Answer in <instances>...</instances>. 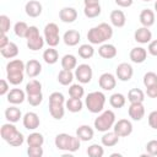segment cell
<instances>
[{"label": "cell", "instance_id": "ffe728a7", "mask_svg": "<svg viewBox=\"0 0 157 157\" xmlns=\"http://www.w3.org/2000/svg\"><path fill=\"white\" fill-rule=\"evenodd\" d=\"M98 54L103 59H113L117 56L118 50H117L115 45H113L110 43H103L98 48Z\"/></svg>", "mask_w": 157, "mask_h": 157}, {"label": "cell", "instance_id": "e0dca14e", "mask_svg": "<svg viewBox=\"0 0 157 157\" xmlns=\"http://www.w3.org/2000/svg\"><path fill=\"white\" fill-rule=\"evenodd\" d=\"M129 58L135 64H142L147 59V50L144 47H135L130 50Z\"/></svg>", "mask_w": 157, "mask_h": 157}, {"label": "cell", "instance_id": "603a6c76", "mask_svg": "<svg viewBox=\"0 0 157 157\" xmlns=\"http://www.w3.org/2000/svg\"><path fill=\"white\" fill-rule=\"evenodd\" d=\"M26 64L21 59L10 60L6 64V74H17V72H26Z\"/></svg>", "mask_w": 157, "mask_h": 157}, {"label": "cell", "instance_id": "681fc988", "mask_svg": "<svg viewBox=\"0 0 157 157\" xmlns=\"http://www.w3.org/2000/svg\"><path fill=\"white\" fill-rule=\"evenodd\" d=\"M44 153L42 146H28L27 148V155L29 157H42Z\"/></svg>", "mask_w": 157, "mask_h": 157}, {"label": "cell", "instance_id": "4dcf8cb0", "mask_svg": "<svg viewBox=\"0 0 157 157\" xmlns=\"http://www.w3.org/2000/svg\"><path fill=\"white\" fill-rule=\"evenodd\" d=\"M65 108L69 112H71V113H78L83 108V102L81 101V98H72V97H70L65 102Z\"/></svg>", "mask_w": 157, "mask_h": 157}, {"label": "cell", "instance_id": "8992f818", "mask_svg": "<svg viewBox=\"0 0 157 157\" xmlns=\"http://www.w3.org/2000/svg\"><path fill=\"white\" fill-rule=\"evenodd\" d=\"M43 37L45 39V43L49 47H56L60 43V33H59V26L54 22H49L45 25L43 29Z\"/></svg>", "mask_w": 157, "mask_h": 157}, {"label": "cell", "instance_id": "bcb514c9", "mask_svg": "<svg viewBox=\"0 0 157 157\" xmlns=\"http://www.w3.org/2000/svg\"><path fill=\"white\" fill-rule=\"evenodd\" d=\"M23 142H25V136H23V134L20 132V131H17V132L13 135V137L7 141V144H9L10 146H13V147H18V146H21Z\"/></svg>", "mask_w": 157, "mask_h": 157}, {"label": "cell", "instance_id": "11a10c76", "mask_svg": "<svg viewBox=\"0 0 157 157\" xmlns=\"http://www.w3.org/2000/svg\"><path fill=\"white\" fill-rule=\"evenodd\" d=\"M146 94L150 98H157V85L146 88Z\"/></svg>", "mask_w": 157, "mask_h": 157}, {"label": "cell", "instance_id": "8fae6325", "mask_svg": "<svg viewBox=\"0 0 157 157\" xmlns=\"http://www.w3.org/2000/svg\"><path fill=\"white\" fill-rule=\"evenodd\" d=\"M22 124L27 130H36L40 125V119L37 113L34 112H27L22 117Z\"/></svg>", "mask_w": 157, "mask_h": 157}, {"label": "cell", "instance_id": "2e32d148", "mask_svg": "<svg viewBox=\"0 0 157 157\" xmlns=\"http://www.w3.org/2000/svg\"><path fill=\"white\" fill-rule=\"evenodd\" d=\"M134 39L140 44H147L152 40V32L148 29V27H140L134 33Z\"/></svg>", "mask_w": 157, "mask_h": 157}, {"label": "cell", "instance_id": "30bf717a", "mask_svg": "<svg viewBox=\"0 0 157 157\" xmlns=\"http://www.w3.org/2000/svg\"><path fill=\"white\" fill-rule=\"evenodd\" d=\"M98 85L103 91H112L117 86V77L110 72H103L98 78Z\"/></svg>", "mask_w": 157, "mask_h": 157}, {"label": "cell", "instance_id": "ee69618b", "mask_svg": "<svg viewBox=\"0 0 157 157\" xmlns=\"http://www.w3.org/2000/svg\"><path fill=\"white\" fill-rule=\"evenodd\" d=\"M6 78L7 81L13 85V86H17L20 83L23 82V78H25V72H17V74H6Z\"/></svg>", "mask_w": 157, "mask_h": 157}, {"label": "cell", "instance_id": "f35d334b", "mask_svg": "<svg viewBox=\"0 0 157 157\" xmlns=\"http://www.w3.org/2000/svg\"><path fill=\"white\" fill-rule=\"evenodd\" d=\"M28 28H29V26H28L26 22L18 21V22H16L15 26H13V33H15L18 38H26L27 32H28Z\"/></svg>", "mask_w": 157, "mask_h": 157}, {"label": "cell", "instance_id": "7a4b0ae2", "mask_svg": "<svg viewBox=\"0 0 157 157\" xmlns=\"http://www.w3.org/2000/svg\"><path fill=\"white\" fill-rule=\"evenodd\" d=\"M55 147L60 151H67V152H76L80 150L81 140L77 136H72L66 132L58 134L54 140Z\"/></svg>", "mask_w": 157, "mask_h": 157}, {"label": "cell", "instance_id": "3957f363", "mask_svg": "<svg viewBox=\"0 0 157 157\" xmlns=\"http://www.w3.org/2000/svg\"><path fill=\"white\" fill-rule=\"evenodd\" d=\"M105 104V94L101 91H93L90 92L85 98V105L88 109V112L93 114H98L103 112Z\"/></svg>", "mask_w": 157, "mask_h": 157}, {"label": "cell", "instance_id": "f6af8a7d", "mask_svg": "<svg viewBox=\"0 0 157 157\" xmlns=\"http://www.w3.org/2000/svg\"><path fill=\"white\" fill-rule=\"evenodd\" d=\"M65 97L61 92H53L49 96V104H65Z\"/></svg>", "mask_w": 157, "mask_h": 157}, {"label": "cell", "instance_id": "836d02e7", "mask_svg": "<svg viewBox=\"0 0 157 157\" xmlns=\"http://www.w3.org/2000/svg\"><path fill=\"white\" fill-rule=\"evenodd\" d=\"M126 103V98L123 93H113L110 97H109V104L113 107V108H117V109H120L125 105Z\"/></svg>", "mask_w": 157, "mask_h": 157}, {"label": "cell", "instance_id": "44dd1931", "mask_svg": "<svg viewBox=\"0 0 157 157\" xmlns=\"http://www.w3.org/2000/svg\"><path fill=\"white\" fill-rule=\"evenodd\" d=\"M76 136L81 140V141H91L94 136V130L90 126V125H80L77 129H76Z\"/></svg>", "mask_w": 157, "mask_h": 157}, {"label": "cell", "instance_id": "83f0119b", "mask_svg": "<svg viewBox=\"0 0 157 157\" xmlns=\"http://www.w3.org/2000/svg\"><path fill=\"white\" fill-rule=\"evenodd\" d=\"M0 54L5 59H13V58H16L18 55V47H17L16 43L10 42L6 47L0 49Z\"/></svg>", "mask_w": 157, "mask_h": 157}, {"label": "cell", "instance_id": "d4e9b609", "mask_svg": "<svg viewBox=\"0 0 157 157\" xmlns=\"http://www.w3.org/2000/svg\"><path fill=\"white\" fill-rule=\"evenodd\" d=\"M139 20H140V23L144 26V27H151L153 26L155 23V12L151 10V9H144L141 12H140V16H139Z\"/></svg>", "mask_w": 157, "mask_h": 157}, {"label": "cell", "instance_id": "94428289", "mask_svg": "<svg viewBox=\"0 0 157 157\" xmlns=\"http://www.w3.org/2000/svg\"><path fill=\"white\" fill-rule=\"evenodd\" d=\"M142 1H146V2H148V1H152V0H142Z\"/></svg>", "mask_w": 157, "mask_h": 157}, {"label": "cell", "instance_id": "d6a6232c", "mask_svg": "<svg viewBox=\"0 0 157 157\" xmlns=\"http://www.w3.org/2000/svg\"><path fill=\"white\" fill-rule=\"evenodd\" d=\"M77 66V59L72 54H65L61 58V67L65 70H74Z\"/></svg>", "mask_w": 157, "mask_h": 157}, {"label": "cell", "instance_id": "f1b7e54d", "mask_svg": "<svg viewBox=\"0 0 157 157\" xmlns=\"http://www.w3.org/2000/svg\"><path fill=\"white\" fill-rule=\"evenodd\" d=\"M43 60L48 65H54L59 60V53L54 47H49L43 52Z\"/></svg>", "mask_w": 157, "mask_h": 157}, {"label": "cell", "instance_id": "9f6ffc18", "mask_svg": "<svg viewBox=\"0 0 157 157\" xmlns=\"http://www.w3.org/2000/svg\"><path fill=\"white\" fill-rule=\"evenodd\" d=\"M114 1L120 7H130L134 2V0H114Z\"/></svg>", "mask_w": 157, "mask_h": 157}, {"label": "cell", "instance_id": "7402d4cb", "mask_svg": "<svg viewBox=\"0 0 157 157\" xmlns=\"http://www.w3.org/2000/svg\"><path fill=\"white\" fill-rule=\"evenodd\" d=\"M109 20H110V23L114 27H118V28L124 27L125 23H126V16L121 10H113L110 12Z\"/></svg>", "mask_w": 157, "mask_h": 157}, {"label": "cell", "instance_id": "f546056e", "mask_svg": "<svg viewBox=\"0 0 157 157\" xmlns=\"http://www.w3.org/2000/svg\"><path fill=\"white\" fill-rule=\"evenodd\" d=\"M74 78H75V74H74L71 70H65V69H63V70H60L59 74H58V82H59L60 85H63V86H69V85H71L72 81H74Z\"/></svg>", "mask_w": 157, "mask_h": 157}, {"label": "cell", "instance_id": "60d3db41", "mask_svg": "<svg viewBox=\"0 0 157 157\" xmlns=\"http://www.w3.org/2000/svg\"><path fill=\"white\" fill-rule=\"evenodd\" d=\"M102 10H101V5H90V6H85L83 9V13L87 18H96L101 15Z\"/></svg>", "mask_w": 157, "mask_h": 157}, {"label": "cell", "instance_id": "e575fe53", "mask_svg": "<svg viewBox=\"0 0 157 157\" xmlns=\"http://www.w3.org/2000/svg\"><path fill=\"white\" fill-rule=\"evenodd\" d=\"M77 54L80 58L82 59H91L93 55H94V48H93V44H81L77 49Z\"/></svg>", "mask_w": 157, "mask_h": 157}, {"label": "cell", "instance_id": "74e56055", "mask_svg": "<svg viewBox=\"0 0 157 157\" xmlns=\"http://www.w3.org/2000/svg\"><path fill=\"white\" fill-rule=\"evenodd\" d=\"M40 92H42V83L38 80L32 78L29 82L26 83V93L27 94H37Z\"/></svg>", "mask_w": 157, "mask_h": 157}, {"label": "cell", "instance_id": "7bdbcfd3", "mask_svg": "<svg viewBox=\"0 0 157 157\" xmlns=\"http://www.w3.org/2000/svg\"><path fill=\"white\" fill-rule=\"evenodd\" d=\"M142 82H144V86L147 88V87H151V86H156L157 85V74L153 72V71H148L144 75V78H142Z\"/></svg>", "mask_w": 157, "mask_h": 157}, {"label": "cell", "instance_id": "7c38bea8", "mask_svg": "<svg viewBox=\"0 0 157 157\" xmlns=\"http://www.w3.org/2000/svg\"><path fill=\"white\" fill-rule=\"evenodd\" d=\"M42 11H43V6H42V4L38 0H29L25 5V12H26V15L29 16V17H32V18L39 17L42 15Z\"/></svg>", "mask_w": 157, "mask_h": 157}, {"label": "cell", "instance_id": "ab89813d", "mask_svg": "<svg viewBox=\"0 0 157 157\" xmlns=\"http://www.w3.org/2000/svg\"><path fill=\"white\" fill-rule=\"evenodd\" d=\"M69 96L72 98H82L85 96V88L82 83H71L69 87Z\"/></svg>", "mask_w": 157, "mask_h": 157}, {"label": "cell", "instance_id": "52a82bcc", "mask_svg": "<svg viewBox=\"0 0 157 157\" xmlns=\"http://www.w3.org/2000/svg\"><path fill=\"white\" fill-rule=\"evenodd\" d=\"M74 74H75V78L80 83H82V85L90 83L91 80H92V76H93L92 67L88 64H80V65H77Z\"/></svg>", "mask_w": 157, "mask_h": 157}, {"label": "cell", "instance_id": "484cf974", "mask_svg": "<svg viewBox=\"0 0 157 157\" xmlns=\"http://www.w3.org/2000/svg\"><path fill=\"white\" fill-rule=\"evenodd\" d=\"M5 118L7 121L15 124V123L20 121V119H22V113H21L20 108H17L15 104H12L5 109Z\"/></svg>", "mask_w": 157, "mask_h": 157}, {"label": "cell", "instance_id": "6da1fadb", "mask_svg": "<svg viewBox=\"0 0 157 157\" xmlns=\"http://www.w3.org/2000/svg\"><path fill=\"white\" fill-rule=\"evenodd\" d=\"M113 37V27L105 22L99 23L98 26H94L88 29L87 32V39L91 44H103L108 39Z\"/></svg>", "mask_w": 157, "mask_h": 157}, {"label": "cell", "instance_id": "b9f144b4", "mask_svg": "<svg viewBox=\"0 0 157 157\" xmlns=\"http://www.w3.org/2000/svg\"><path fill=\"white\" fill-rule=\"evenodd\" d=\"M87 155L90 157H102L104 155V148L103 145H98V144H92L87 147Z\"/></svg>", "mask_w": 157, "mask_h": 157}, {"label": "cell", "instance_id": "8d00e7d4", "mask_svg": "<svg viewBox=\"0 0 157 157\" xmlns=\"http://www.w3.org/2000/svg\"><path fill=\"white\" fill-rule=\"evenodd\" d=\"M26 141H27V145L28 146H43V144H44V136L40 132L33 131V132H31L27 136Z\"/></svg>", "mask_w": 157, "mask_h": 157}, {"label": "cell", "instance_id": "ba28073f", "mask_svg": "<svg viewBox=\"0 0 157 157\" xmlns=\"http://www.w3.org/2000/svg\"><path fill=\"white\" fill-rule=\"evenodd\" d=\"M132 123L129 119H119L113 126V131L119 137H126L132 132Z\"/></svg>", "mask_w": 157, "mask_h": 157}, {"label": "cell", "instance_id": "9c48e42d", "mask_svg": "<svg viewBox=\"0 0 157 157\" xmlns=\"http://www.w3.org/2000/svg\"><path fill=\"white\" fill-rule=\"evenodd\" d=\"M132 75H134V69L129 63H120L115 69V76L119 81L123 82L130 81Z\"/></svg>", "mask_w": 157, "mask_h": 157}, {"label": "cell", "instance_id": "9a60e30c", "mask_svg": "<svg viewBox=\"0 0 157 157\" xmlns=\"http://www.w3.org/2000/svg\"><path fill=\"white\" fill-rule=\"evenodd\" d=\"M128 114L132 120L140 121L145 117V107H144V104L142 103H130V105L128 108Z\"/></svg>", "mask_w": 157, "mask_h": 157}, {"label": "cell", "instance_id": "4fadbf2b", "mask_svg": "<svg viewBox=\"0 0 157 157\" xmlns=\"http://www.w3.org/2000/svg\"><path fill=\"white\" fill-rule=\"evenodd\" d=\"M26 91L21 90V88H12L10 90V92L6 94L7 96V102L10 104H21L25 102V99H27V96H26Z\"/></svg>", "mask_w": 157, "mask_h": 157}, {"label": "cell", "instance_id": "1f68e13d", "mask_svg": "<svg viewBox=\"0 0 157 157\" xmlns=\"http://www.w3.org/2000/svg\"><path fill=\"white\" fill-rule=\"evenodd\" d=\"M128 101L130 103H142L145 101V93L140 88H131L128 92Z\"/></svg>", "mask_w": 157, "mask_h": 157}, {"label": "cell", "instance_id": "cb8c5ba5", "mask_svg": "<svg viewBox=\"0 0 157 157\" xmlns=\"http://www.w3.org/2000/svg\"><path fill=\"white\" fill-rule=\"evenodd\" d=\"M18 130H17V128L13 125V123H10V121H7V123H5V124H2L1 125V129H0V135H1V139L4 140V141H9L10 139H12L13 137V135L17 132Z\"/></svg>", "mask_w": 157, "mask_h": 157}, {"label": "cell", "instance_id": "680465c9", "mask_svg": "<svg viewBox=\"0 0 157 157\" xmlns=\"http://www.w3.org/2000/svg\"><path fill=\"white\" fill-rule=\"evenodd\" d=\"M85 6H90V5H98L99 0H83Z\"/></svg>", "mask_w": 157, "mask_h": 157}, {"label": "cell", "instance_id": "5bb4252c", "mask_svg": "<svg viewBox=\"0 0 157 157\" xmlns=\"http://www.w3.org/2000/svg\"><path fill=\"white\" fill-rule=\"evenodd\" d=\"M59 18L64 23H72L77 20V10L75 7H63L59 11Z\"/></svg>", "mask_w": 157, "mask_h": 157}, {"label": "cell", "instance_id": "5b68a950", "mask_svg": "<svg viewBox=\"0 0 157 157\" xmlns=\"http://www.w3.org/2000/svg\"><path fill=\"white\" fill-rule=\"evenodd\" d=\"M26 39H27V47L32 52H37V50L43 49L44 43H45L44 37H42L39 34V29L36 26H29Z\"/></svg>", "mask_w": 157, "mask_h": 157}, {"label": "cell", "instance_id": "ac0fdd59", "mask_svg": "<svg viewBox=\"0 0 157 157\" xmlns=\"http://www.w3.org/2000/svg\"><path fill=\"white\" fill-rule=\"evenodd\" d=\"M25 71L29 78H34L42 72V64L36 59H31L26 63V70Z\"/></svg>", "mask_w": 157, "mask_h": 157}, {"label": "cell", "instance_id": "d6986e66", "mask_svg": "<svg viewBox=\"0 0 157 157\" xmlns=\"http://www.w3.org/2000/svg\"><path fill=\"white\" fill-rule=\"evenodd\" d=\"M80 40H81V34L76 29H69L63 36V42L67 47H75L80 43Z\"/></svg>", "mask_w": 157, "mask_h": 157}, {"label": "cell", "instance_id": "c3c4849f", "mask_svg": "<svg viewBox=\"0 0 157 157\" xmlns=\"http://www.w3.org/2000/svg\"><path fill=\"white\" fill-rule=\"evenodd\" d=\"M11 27V20L9 16L6 15H1L0 16V28H1V33H7L10 31Z\"/></svg>", "mask_w": 157, "mask_h": 157}, {"label": "cell", "instance_id": "816d5d0a", "mask_svg": "<svg viewBox=\"0 0 157 157\" xmlns=\"http://www.w3.org/2000/svg\"><path fill=\"white\" fill-rule=\"evenodd\" d=\"M147 121H148V125L150 128L157 130V110H152L148 117H147Z\"/></svg>", "mask_w": 157, "mask_h": 157}, {"label": "cell", "instance_id": "277c9868", "mask_svg": "<svg viewBox=\"0 0 157 157\" xmlns=\"http://www.w3.org/2000/svg\"><path fill=\"white\" fill-rule=\"evenodd\" d=\"M114 124H115V114L110 109L101 112V114H98V117L93 121L94 129L101 132L109 131L110 129H113Z\"/></svg>", "mask_w": 157, "mask_h": 157}, {"label": "cell", "instance_id": "db71d44e", "mask_svg": "<svg viewBox=\"0 0 157 157\" xmlns=\"http://www.w3.org/2000/svg\"><path fill=\"white\" fill-rule=\"evenodd\" d=\"M147 52L152 55V56H157V39H153L148 43L147 47Z\"/></svg>", "mask_w": 157, "mask_h": 157}, {"label": "cell", "instance_id": "d590c367", "mask_svg": "<svg viewBox=\"0 0 157 157\" xmlns=\"http://www.w3.org/2000/svg\"><path fill=\"white\" fill-rule=\"evenodd\" d=\"M49 113L55 120H60L65 114V104H49Z\"/></svg>", "mask_w": 157, "mask_h": 157}, {"label": "cell", "instance_id": "4316f807", "mask_svg": "<svg viewBox=\"0 0 157 157\" xmlns=\"http://www.w3.org/2000/svg\"><path fill=\"white\" fill-rule=\"evenodd\" d=\"M101 142L104 147H114L119 142V136L114 131H105L101 137Z\"/></svg>", "mask_w": 157, "mask_h": 157}, {"label": "cell", "instance_id": "f5cc1de1", "mask_svg": "<svg viewBox=\"0 0 157 157\" xmlns=\"http://www.w3.org/2000/svg\"><path fill=\"white\" fill-rule=\"evenodd\" d=\"M10 92V82L5 78L0 81V96H5Z\"/></svg>", "mask_w": 157, "mask_h": 157}, {"label": "cell", "instance_id": "7dc6e473", "mask_svg": "<svg viewBox=\"0 0 157 157\" xmlns=\"http://www.w3.org/2000/svg\"><path fill=\"white\" fill-rule=\"evenodd\" d=\"M27 102L32 107H38L43 102V93H37V94H27Z\"/></svg>", "mask_w": 157, "mask_h": 157}, {"label": "cell", "instance_id": "f907efd6", "mask_svg": "<svg viewBox=\"0 0 157 157\" xmlns=\"http://www.w3.org/2000/svg\"><path fill=\"white\" fill-rule=\"evenodd\" d=\"M146 152L150 156H157V140H150L146 144Z\"/></svg>", "mask_w": 157, "mask_h": 157}, {"label": "cell", "instance_id": "91938a15", "mask_svg": "<svg viewBox=\"0 0 157 157\" xmlns=\"http://www.w3.org/2000/svg\"><path fill=\"white\" fill-rule=\"evenodd\" d=\"M155 11H156V12H157V0H156V1H155Z\"/></svg>", "mask_w": 157, "mask_h": 157}, {"label": "cell", "instance_id": "6f0895ef", "mask_svg": "<svg viewBox=\"0 0 157 157\" xmlns=\"http://www.w3.org/2000/svg\"><path fill=\"white\" fill-rule=\"evenodd\" d=\"M9 43H10V39H9V37L6 36V33H1V38H0V49L4 48V47H6Z\"/></svg>", "mask_w": 157, "mask_h": 157}]
</instances>
